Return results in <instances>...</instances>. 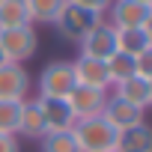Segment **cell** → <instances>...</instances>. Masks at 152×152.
I'll list each match as a JSON object with an SVG mask.
<instances>
[{"label": "cell", "instance_id": "6da1fadb", "mask_svg": "<svg viewBox=\"0 0 152 152\" xmlns=\"http://www.w3.org/2000/svg\"><path fill=\"white\" fill-rule=\"evenodd\" d=\"M116 128L104 116H87V119H75L72 137L78 143L81 152H113L116 146Z\"/></svg>", "mask_w": 152, "mask_h": 152}, {"label": "cell", "instance_id": "7a4b0ae2", "mask_svg": "<svg viewBox=\"0 0 152 152\" xmlns=\"http://www.w3.org/2000/svg\"><path fill=\"white\" fill-rule=\"evenodd\" d=\"M39 48V36L33 30V24L27 27H9V30H0V54H3L6 63H27Z\"/></svg>", "mask_w": 152, "mask_h": 152}, {"label": "cell", "instance_id": "3957f363", "mask_svg": "<svg viewBox=\"0 0 152 152\" xmlns=\"http://www.w3.org/2000/svg\"><path fill=\"white\" fill-rule=\"evenodd\" d=\"M104 21V15H99V12H90V9H81V6H66L63 9V15L57 18V30H60V36L63 39H69V42H75V45H78L93 27H99Z\"/></svg>", "mask_w": 152, "mask_h": 152}, {"label": "cell", "instance_id": "277c9868", "mask_svg": "<svg viewBox=\"0 0 152 152\" xmlns=\"http://www.w3.org/2000/svg\"><path fill=\"white\" fill-rule=\"evenodd\" d=\"M72 87H75V75H72V63L66 60L48 63L39 75V99H66Z\"/></svg>", "mask_w": 152, "mask_h": 152}, {"label": "cell", "instance_id": "5b68a950", "mask_svg": "<svg viewBox=\"0 0 152 152\" xmlns=\"http://www.w3.org/2000/svg\"><path fill=\"white\" fill-rule=\"evenodd\" d=\"M69 110L75 113V119H87V116H102L104 104H107V90L99 87H84V84H75L66 96Z\"/></svg>", "mask_w": 152, "mask_h": 152}, {"label": "cell", "instance_id": "8992f818", "mask_svg": "<svg viewBox=\"0 0 152 152\" xmlns=\"http://www.w3.org/2000/svg\"><path fill=\"white\" fill-rule=\"evenodd\" d=\"M104 21L116 30H128V27H146L152 21V6L137 3V0H113L110 9L104 12Z\"/></svg>", "mask_w": 152, "mask_h": 152}, {"label": "cell", "instance_id": "52a82bcc", "mask_svg": "<svg viewBox=\"0 0 152 152\" xmlns=\"http://www.w3.org/2000/svg\"><path fill=\"white\" fill-rule=\"evenodd\" d=\"M30 93V75L21 63H0V102H24Z\"/></svg>", "mask_w": 152, "mask_h": 152}, {"label": "cell", "instance_id": "ba28073f", "mask_svg": "<svg viewBox=\"0 0 152 152\" xmlns=\"http://www.w3.org/2000/svg\"><path fill=\"white\" fill-rule=\"evenodd\" d=\"M81 54L84 57H93V60H107L113 51H116V27H110L107 21H102L99 27H93L81 42Z\"/></svg>", "mask_w": 152, "mask_h": 152}, {"label": "cell", "instance_id": "9c48e42d", "mask_svg": "<svg viewBox=\"0 0 152 152\" xmlns=\"http://www.w3.org/2000/svg\"><path fill=\"white\" fill-rule=\"evenodd\" d=\"M102 116H104L116 131H125V128H131V125H137V122H146V110L137 107V104H131V102H122L119 96H107V104H104Z\"/></svg>", "mask_w": 152, "mask_h": 152}, {"label": "cell", "instance_id": "30bf717a", "mask_svg": "<svg viewBox=\"0 0 152 152\" xmlns=\"http://www.w3.org/2000/svg\"><path fill=\"white\" fill-rule=\"evenodd\" d=\"M72 75H75V84H84V87H99V90L110 87L104 60H93V57L78 54V60H72Z\"/></svg>", "mask_w": 152, "mask_h": 152}, {"label": "cell", "instance_id": "8fae6325", "mask_svg": "<svg viewBox=\"0 0 152 152\" xmlns=\"http://www.w3.org/2000/svg\"><path fill=\"white\" fill-rule=\"evenodd\" d=\"M39 107H42V116H45V128L48 131H72L75 113L69 110L66 99H39Z\"/></svg>", "mask_w": 152, "mask_h": 152}, {"label": "cell", "instance_id": "7c38bea8", "mask_svg": "<svg viewBox=\"0 0 152 152\" xmlns=\"http://www.w3.org/2000/svg\"><path fill=\"white\" fill-rule=\"evenodd\" d=\"M113 152H152V125L137 122V125L119 131Z\"/></svg>", "mask_w": 152, "mask_h": 152}, {"label": "cell", "instance_id": "4fadbf2b", "mask_svg": "<svg viewBox=\"0 0 152 152\" xmlns=\"http://www.w3.org/2000/svg\"><path fill=\"white\" fill-rule=\"evenodd\" d=\"M15 134H24V137H33V140H42V137L48 134L45 116H42V107H39V99L24 102V107H21V122H18V131H15Z\"/></svg>", "mask_w": 152, "mask_h": 152}, {"label": "cell", "instance_id": "5bb4252c", "mask_svg": "<svg viewBox=\"0 0 152 152\" xmlns=\"http://www.w3.org/2000/svg\"><path fill=\"white\" fill-rule=\"evenodd\" d=\"M113 96H119L122 102H131L137 107H149V81L140 78V75H131V78H125L122 84L113 87Z\"/></svg>", "mask_w": 152, "mask_h": 152}, {"label": "cell", "instance_id": "9a60e30c", "mask_svg": "<svg viewBox=\"0 0 152 152\" xmlns=\"http://www.w3.org/2000/svg\"><path fill=\"white\" fill-rule=\"evenodd\" d=\"M24 3L30 12V24H57L69 0H24Z\"/></svg>", "mask_w": 152, "mask_h": 152}, {"label": "cell", "instance_id": "2e32d148", "mask_svg": "<svg viewBox=\"0 0 152 152\" xmlns=\"http://www.w3.org/2000/svg\"><path fill=\"white\" fill-rule=\"evenodd\" d=\"M152 45V36L146 27H128V30H116V51L122 54H140Z\"/></svg>", "mask_w": 152, "mask_h": 152}, {"label": "cell", "instance_id": "e0dca14e", "mask_svg": "<svg viewBox=\"0 0 152 152\" xmlns=\"http://www.w3.org/2000/svg\"><path fill=\"white\" fill-rule=\"evenodd\" d=\"M27 24H30V12L24 0H0V30L27 27Z\"/></svg>", "mask_w": 152, "mask_h": 152}, {"label": "cell", "instance_id": "ac0fdd59", "mask_svg": "<svg viewBox=\"0 0 152 152\" xmlns=\"http://www.w3.org/2000/svg\"><path fill=\"white\" fill-rule=\"evenodd\" d=\"M104 66H107L110 87H116V84H122L125 78L137 75V69H134V57H131V54H122V51H113V54L104 60Z\"/></svg>", "mask_w": 152, "mask_h": 152}, {"label": "cell", "instance_id": "d6986e66", "mask_svg": "<svg viewBox=\"0 0 152 152\" xmlns=\"http://www.w3.org/2000/svg\"><path fill=\"white\" fill-rule=\"evenodd\" d=\"M42 152H81L72 131H48L42 137Z\"/></svg>", "mask_w": 152, "mask_h": 152}, {"label": "cell", "instance_id": "ffe728a7", "mask_svg": "<svg viewBox=\"0 0 152 152\" xmlns=\"http://www.w3.org/2000/svg\"><path fill=\"white\" fill-rule=\"evenodd\" d=\"M24 102H27V99H24ZM24 102H0V134H15V131H18Z\"/></svg>", "mask_w": 152, "mask_h": 152}, {"label": "cell", "instance_id": "44dd1931", "mask_svg": "<svg viewBox=\"0 0 152 152\" xmlns=\"http://www.w3.org/2000/svg\"><path fill=\"white\" fill-rule=\"evenodd\" d=\"M134 69H137V75H140V78L152 81V45H149L146 51L134 54Z\"/></svg>", "mask_w": 152, "mask_h": 152}, {"label": "cell", "instance_id": "7402d4cb", "mask_svg": "<svg viewBox=\"0 0 152 152\" xmlns=\"http://www.w3.org/2000/svg\"><path fill=\"white\" fill-rule=\"evenodd\" d=\"M72 6H81V9H90V12H99V15H104L107 9H110V3L113 0H69Z\"/></svg>", "mask_w": 152, "mask_h": 152}, {"label": "cell", "instance_id": "603a6c76", "mask_svg": "<svg viewBox=\"0 0 152 152\" xmlns=\"http://www.w3.org/2000/svg\"><path fill=\"white\" fill-rule=\"evenodd\" d=\"M0 152H21L15 134H0Z\"/></svg>", "mask_w": 152, "mask_h": 152}, {"label": "cell", "instance_id": "cb8c5ba5", "mask_svg": "<svg viewBox=\"0 0 152 152\" xmlns=\"http://www.w3.org/2000/svg\"><path fill=\"white\" fill-rule=\"evenodd\" d=\"M149 107H152V81H149Z\"/></svg>", "mask_w": 152, "mask_h": 152}, {"label": "cell", "instance_id": "d4e9b609", "mask_svg": "<svg viewBox=\"0 0 152 152\" xmlns=\"http://www.w3.org/2000/svg\"><path fill=\"white\" fill-rule=\"evenodd\" d=\"M137 3H146V6H152V0H137Z\"/></svg>", "mask_w": 152, "mask_h": 152}, {"label": "cell", "instance_id": "484cf974", "mask_svg": "<svg viewBox=\"0 0 152 152\" xmlns=\"http://www.w3.org/2000/svg\"><path fill=\"white\" fill-rule=\"evenodd\" d=\"M0 63H6V60H3V54H0Z\"/></svg>", "mask_w": 152, "mask_h": 152}]
</instances>
